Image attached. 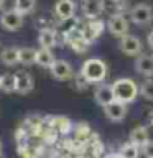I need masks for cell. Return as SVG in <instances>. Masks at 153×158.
Returning <instances> with one entry per match:
<instances>
[{
  "label": "cell",
  "instance_id": "obj_11",
  "mask_svg": "<svg viewBox=\"0 0 153 158\" xmlns=\"http://www.w3.org/2000/svg\"><path fill=\"white\" fill-rule=\"evenodd\" d=\"M74 12H76V5H74L72 0H58L56 5H54V13L61 20L72 18Z\"/></svg>",
  "mask_w": 153,
  "mask_h": 158
},
{
  "label": "cell",
  "instance_id": "obj_16",
  "mask_svg": "<svg viewBox=\"0 0 153 158\" xmlns=\"http://www.w3.org/2000/svg\"><path fill=\"white\" fill-rule=\"evenodd\" d=\"M18 61L23 66H31L36 64V49L31 46H23L18 48Z\"/></svg>",
  "mask_w": 153,
  "mask_h": 158
},
{
  "label": "cell",
  "instance_id": "obj_4",
  "mask_svg": "<svg viewBox=\"0 0 153 158\" xmlns=\"http://www.w3.org/2000/svg\"><path fill=\"white\" fill-rule=\"evenodd\" d=\"M107 30L114 35V36H118V38L125 36V35H128V22H127V18L123 17L122 13L112 15V17L107 20Z\"/></svg>",
  "mask_w": 153,
  "mask_h": 158
},
{
  "label": "cell",
  "instance_id": "obj_21",
  "mask_svg": "<svg viewBox=\"0 0 153 158\" xmlns=\"http://www.w3.org/2000/svg\"><path fill=\"white\" fill-rule=\"evenodd\" d=\"M2 91L17 92V74L15 73H7L2 76Z\"/></svg>",
  "mask_w": 153,
  "mask_h": 158
},
{
  "label": "cell",
  "instance_id": "obj_30",
  "mask_svg": "<svg viewBox=\"0 0 153 158\" xmlns=\"http://www.w3.org/2000/svg\"><path fill=\"white\" fill-rule=\"evenodd\" d=\"M0 153H2V140H0Z\"/></svg>",
  "mask_w": 153,
  "mask_h": 158
},
{
  "label": "cell",
  "instance_id": "obj_29",
  "mask_svg": "<svg viewBox=\"0 0 153 158\" xmlns=\"http://www.w3.org/2000/svg\"><path fill=\"white\" fill-rule=\"evenodd\" d=\"M0 89H2V76H0Z\"/></svg>",
  "mask_w": 153,
  "mask_h": 158
},
{
  "label": "cell",
  "instance_id": "obj_27",
  "mask_svg": "<svg viewBox=\"0 0 153 158\" xmlns=\"http://www.w3.org/2000/svg\"><path fill=\"white\" fill-rule=\"evenodd\" d=\"M107 158H122L120 153H110V155H107Z\"/></svg>",
  "mask_w": 153,
  "mask_h": 158
},
{
  "label": "cell",
  "instance_id": "obj_13",
  "mask_svg": "<svg viewBox=\"0 0 153 158\" xmlns=\"http://www.w3.org/2000/svg\"><path fill=\"white\" fill-rule=\"evenodd\" d=\"M135 69L142 76H153V56L151 54H142L135 61Z\"/></svg>",
  "mask_w": 153,
  "mask_h": 158
},
{
  "label": "cell",
  "instance_id": "obj_6",
  "mask_svg": "<svg viewBox=\"0 0 153 158\" xmlns=\"http://www.w3.org/2000/svg\"><path fill=\"white\" fill-rule=\"evenodd\" d=\"M151 18H153V12L145 3H138L130 10V20L135 25H147L151 22Z\"/></svg>",
  "mask_w": 153,
  "mask_h": 158
},
{
  "label": "cell",
  "instance_id": "obj_32",
  "mask_svg": "<svg viewBox=\"0 0 153 158\" xmlns=\"http://www.w3.org/2000/svg\"><path fill=\"white\" fill-rule=\"evenodd\" d=\"M151 127H153V118H151Z\"/></svg>",
  "mask_w": 153,
  "mask_h": 158
},
{
  "label": "cell",
  "instance_id": "obj_23",
  "mask_svg": "<svg viewBox=\"0 0 153 158\" xmlns=\"http://www.w3.org/2000/svg\"><path fill=\"white\" fill-rule=\"evenodd\" d=\"M122 158H138V147L133 145L132 142L128 143H123L120 147V150H118Z\"/></svg>",
  "mask_w": 153,
  "mask_h": 158
},
{
  "label": "cell",
  "instance_id": "obj_10",
  "mask_svg": "<svg viewBox=\"0 0 153 158\" xmlns=\"http://www.w3.org/2000/svg\"><path fill=\"white\" fill-rule=\"evenodd\" d=\"M94 97H96V102L101 104L102 107H105L107 104H110L112 101H115V96H114V89L110 84H101L96 92H94Z\"/></svg>",
  "mask_w": 153,
  "mask_h": 158
},
{
  "label": "cell",
  "instance_id": "obj_19",
  "mask_svg": "<svg viewBox=\"0 0 153 158\" xmlns=\"http://www.w3.org/2000/svg\"><path fill=\"white\" fill-rule=\"evenodd\" d=\"M54 61H56V59H54V54L49 48L36 49V64H39V66H43V68H49Z\"/></svg>",
  "mask_w": 153,
  "mask_h": 158
},
{
  "label": "cell",
  "instance_id": "obj_12",
  "mask_svg": "<svg viewBox=\"0 0 153 158\" xmlns=\"http://www.w3.org/2000/svg\"><path fill=\"white\" fill-rule=\"evenodd\" d=\"M15 74H17V92H20V94L31 92L35 87V81H33L31 74L27 71H18Z\"/></svg>",
  "mask_w": 153,
  "mask_h": 158
},
{
  "label": "cell",
  "instance_id": "obj_17",
  "mask_svg": "<svg viewBox=\"0 0 153 158\" xmlns=\"http://www.w3.org/2000/svg\"><path fill=\"white\" fill-rule=\"evenodd\" d=\"M148 140H150V138H148V132H147L145 127L138 125L130 132V142L133 143V145H137L138 148H142Z\"/></svg>",
  "mask_w": 153,
  "mask_h": 158
},
{
  "label": "cell",
  "instance_id": "obj_7",
  "mask_svg": "<svg viewBox=\"0 0 153 158\" xmlns=\"http://www.w3.org/2000/svg\"><path fill=\"white\" fill-rule=\"evenodd\" d=\"M118 46H120V51L123 54H127V56H135V54H138L142 51V41L137 36H133V35L122 36Z\"/></svg>",
  "mask_w": 153,
  "mask_h": 158
},
{
  "label": "cell",
  "instance_id": "obj_24",
  "mask_svg": "<svg viewBox=\"0 0 153 158\" xmlns=\"http://www.w3.org/2000/svg\"><path fill=\"white\" fill-rule=\"evenodd\" d=\"M138 92H140V96L143 99H147V101H153V79H147V81H143V84L140 86V89H138Z\"/></svg>",
  "mask_w": 153,
  "mask_h": 158
},
{
  "label": "cell",
  "instance_id": "obj_25",
  "mask_svg": "<svg viewBox=\"0 0 153 158\" xmlns=\"http://www.w3.org/2000/svg\"><path fill=\"white\" fill-rule=\"evenodd\" d=\"M142 152H143V155H145L147 158H153V142L148 140L145 145L142 147Z\"/></svg>",
  "mask_w": 153,
  "mask_h": 158
},
{
  "label": "cell",
  "instance_id": "obj_9",
  "mask_svg": "<svg viewBox=\"0 0 153 158\" xmlns=\"http://www.w3.org/2000/svg\"><path fill=\"white\" fill-rule=\"evenodd\" d=\"M102 28H104V23L101 22V20H97V18H92L91 22H89L86 25V28H82V30H79L82 35V38L86 40L87 43H91L94 41L97 36H101V33H102Z\"/></svg>",
  "mask_w": 153,
  "mask_h": 158
},
{
  "label": "cell",
  "instance_id": "obj_5",
  "mask_svg": "<svg viewBox=\"0 0 153 158\" xmlns=\"http://www.w3.org/2000/svg\"><path fill=\"white\" fill-rule=\"evenodd\" d=\"M104 114L110 122H122L127 115V104L120 101H112L104 107Z\"/></svg>",
  "mask_w": 153,
  "mask_h": 158
},
{
  "label": "cell",
  "instance_id": "obj_14",
  "mask_svg": "<svg viewBox=\"0 0 153 158\" xmlns=\"http://www.w3.org/2000/svg\"><path fill=\"white\" fill-rule=\"evenodd\" d=\"M101 5H102V12H105L112 17V15L122 13L127 8V0H101Z\"/></svg>",
  "mask_w": 153,
  "mask_h": 158
},
{
  "label": "cell",
  "instance_id": "obj_22",
  "mask_svg": "<svg viewBox=\"0 0 153 158\" xmlns=\"http://www.w3.org/2000/svg\"><path fill=\"white\" fill-rule=\"evenodd\" d=\"M35 5H36V0H15L13 8L22 15H27V13H31L35 10Z\"/></svg>",
  "mask_w": 153,
  "mask_h": 158
},
{
  "label": "cell",
  "instance_id": "obj_18",
  "mask_svg": "<svg viewBox=\"0 0 153 158\" xmlns=\"http://www.w3.org/2000/svg\"><path fill=\"white\" fill-rule=\"evenodd\" d=\"M0 61H2L5 66H15L18 64V48L15 46H8L5 48L2 53H0Z\"/></svg>",
  "mask_w": 153,
  "mask_h": 158
},
{
  "label": "cell",
  "instance_id": "obj_28",
  "mask_svg": "<svg viewBox=\"0 0 153 158\" xmlns=\"http://www.w3.org/2000/svg\"><path fill=\"white\" fill-rule=\"evenodd\" d=\"M3 5H5V0H0V10L3 8Z\"/></svg>",
  "mask_w": 153,
  "mask_h": 158
},
{
  "label": "cell",
  "instance_id": "obj_20",
  "mask_svg": "<svg viewBox=\"0 0 153 158\" xmlns=\"http://www.w3.org/2000/svg\"><path fill=\"white\" fill-rule=\"evenodd\" d=\"M38 41H39V44H41V48H49L51 49L54 44H56V33H54V30L43 28L38 35Z\"/></svg>",
  "mask_w": 153,
  "mask_h": 158
},
{
  "label": "cell",
  "instance_id": "obj_31",
  "mask_svg": "<svg viewBox=\"0 0 153 158\" xmlns=\"http://www.w3.org/2000/svg\"><path fill=\"white\" fill-rule=\"evenodd\" d=\"M0 158H5V156H3V155H2V153H0Z\"/></svg>",
  "mask_w": 153,
  "mask_h": 158
},
{
  "label": "cell",
  "instance_id": "obj_26",
  "mask_svg": "<svg viewBox=\"0 0 153 158\" xmlns=\"http://www.w3.org/2000/svg\"><path fill=\"white\" fill-rule=\"evenodd\" d=\"M147 41H148V44H150V48H153V31H151V33H148Z\"/></svg>",
  "mask_w": 153,
  "mask_h": 158
},
{
  "label": "cell",
  "instance_id": "obj_15",
  "mask_svg": "<svg viewBox=\"0 0 153 158\" xmlns=\"http://www.w3.org/2000/svg\"><path fill=\"white\" fill-rule=\"evenodd\" d=\"M102 12V5L101 0H84L82 2V13L86 15V18L92 20L97 18Z\"/></svg>",
  "mask_w": 153,
  "mask_h": 158
},
{
  "label": "cell",
  "instance_id": "obj_8",
  "mask_svg": "<svg viewBox=\"0 0 153 158\" xmlns=\"http://www.w3.org/2000/svg\"><path fill=\"white\" fill-rule=\"evenodd\" d=\"M49 71H51V76L58 81H66V79L71 77L72 74V68L71 64L64 59H56L51 66H49Z\"/></svg>",
  "mask_w": 153,
  "mask_h": 158
},
{
  "label": "cell",
  "instance_id": "obj_1",
  "mask_svg": "<svg viewBox=\"0 0 153 158\" xmlns=\"http://www.w3.org/2000/svg\"><path fill=\"white\" fill-rule=\"evenodd\" d=\"M81 76L87 82H104L107 77V64L99 58H89L81 68Z\"/></svg>",
  "mask_w": 153,
  "mask_h": 158
},
{
  "label": "cell",
  "instance_id": "obj_2",
  "mask_svg": "<svg viewBox=\"0 0 153 158\" xmlns=\"http://www.w3.org/2000/svg\"><path fill=\"white\" fill-rule=\"evenodd\" d=\"M112 89H114L115 101H120L123 104L133 102L138 96V86L135 84L133 79H128V77L117 79V81L112 84Z\"/></svg>",
  "mask_w": 153,
  "mask_h": 158
},
{
  "label": "cell",
  "instance_id": "obj_3",
  "mask_svg": "<svg viewBox=\"0 0 153 158\" xmlns=\"http://www.w3.org/2000/svg\"><path fill=\"white\" fill-rule=\"evenodd\" d=\"M0 25L7 31H18L23 27V15L17 12L15 8L7 10V12H3L0 15Z\"/></svg>",
  "mask_w": 153,
  "mask_h": 158
}]
</instances>
